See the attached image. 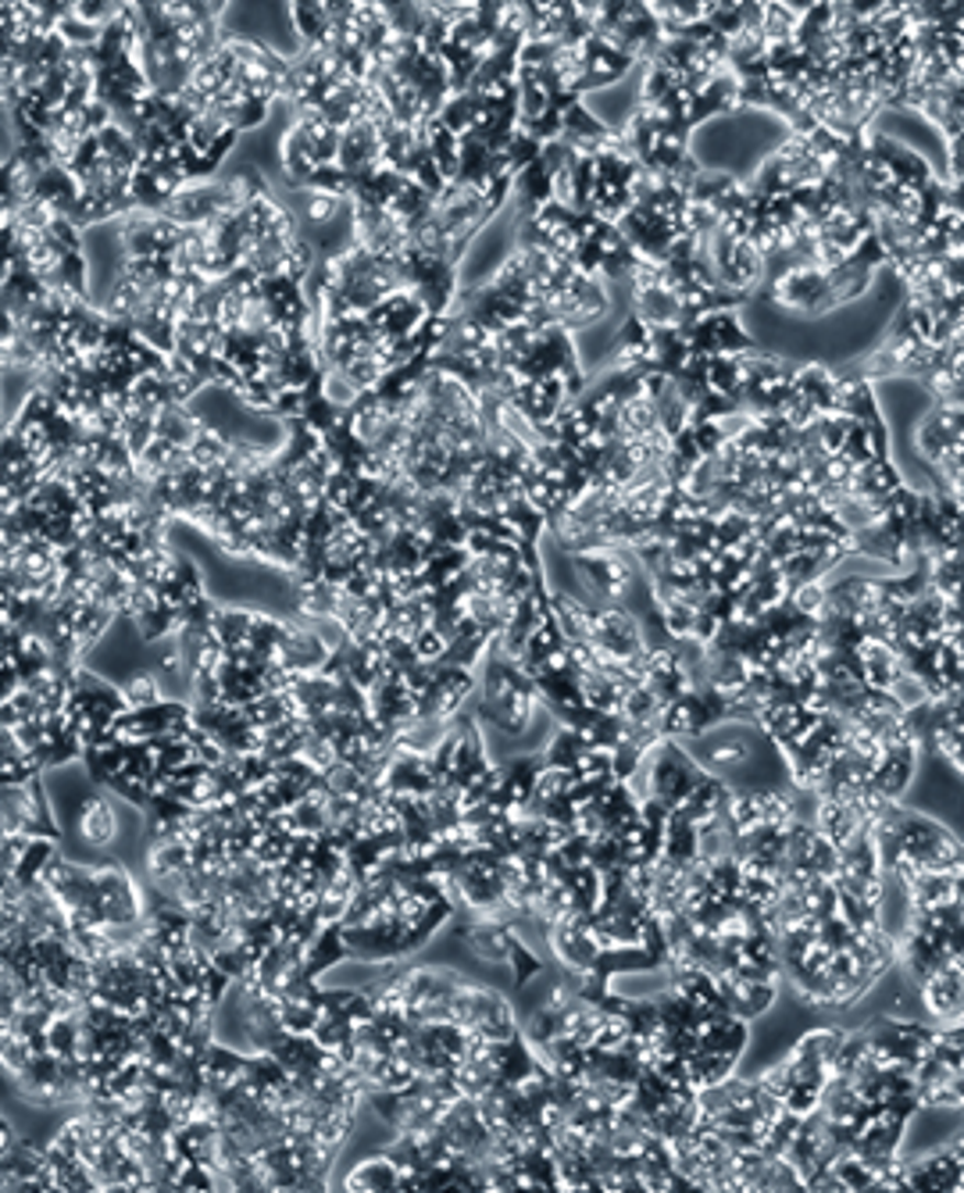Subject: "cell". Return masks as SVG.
I'll return each mask as SVG.
<instances>
[{"label":"cell","mask_w":964,"mask_h":1193,"mask_svg":"<svg viewBox=\"0 0 964 1193\" xmlns=\"http://www.w3.org/2000/svg\"><path fill=\"white\" fill-rule=\"evenodd\" d=\"M476 119H479V100L472 97V93H454L447 104H443L436 122H440L443 129H451L454 136L465 140V136L476 133Z\"/></svg>","instance_id":"15"},{"label":"cell","mask_w":964,"mask_h":1193,"mask_svg":"<svg viewBox=\"0 0 964 1193\" xmlns=\"http://www.w3.org/2000/svg\"><path fill=\"white\" fill-rule=\"evenodd\" d=\"M93 883H97L93 908L100 912L108 929L143 923V915H147V894L136 886V880L129 875V869L119 858L93 861Z\"/></svg>","instance_id":"4"},{"label":"cell","mask_w":964,"mask_h":1193,"mask_svg":"<svg viewBox=\"0 0 964 1193\" xmlns=\"http://www.w3.org/2000/svg\"><path fill=\"white\" fill-rule=\"evenodd\" d=\"M311 1037L319 1040L325 1051H340L343 1043L354 1040V1023L351 1015H322L319 1026L311 1029Z\"/></svg>","instance_id":"18"},{"label":"cell","mask_w":964,"mask_h":1193,"mask_svg":"<svg viewBox=\"0 0 964 1193\" xmlns=\"http://www.w3.org/2000/svg\"><path fill=\"white\" fill-rule=\"evenodd\" d=\"M47 236L62 251H82V225L71 219V214H57V219L51 222V229H47Z\"/></svg>","instance_id":"21"},{"label":"cell","mask_w":964,"mask_h":1193,"mask_svg":"<svg viewBox=\"0 0 964 1193\" xmlns=\"http://www.w3.org/2000/svg\"><path fill=\"white\" fill-rule=\"evenodd\" d=\"M543 958L536 954V951H532V947L522 940V937H518L514 940V947H511V958H508V972H511V983H514V990H525L532 980H540V975H543Z\"/></svg>","instance_id":"16"},{"label":"cell","mask_w":964,"mask_h":1193,"mask_svg":"<svg viewBox=\"0 0 964 1193\" xmlns=\"http://www.w3.org/2000/svg\"><path fill=\"white\" fill-rule=\"evenodd\" d=\"M447 647H451V640L433 626L422 629L419 637H414V651H419V658L425 661V665H440V661L447 658Z\"/></svg>","instance_id":"20"},{"label":"cell","mask_w":964,"mask_h":1193,"mask_svg":"<svg viewBox=\"0 0 964 1193\" xmlns=\"http://www.w3.org/2000/svg\"><path fill=\"white\" fill-rule=\"evenodd\" d=\"M236 986V980L229 972H222L219 965H208L204 972V986H200V994H204L208 1004H214V1008H222V1001L229 997V990Z\"/></svg>","instance_id":"22"},{"label":"cell","mask_w":964,"mask_h":1193,"mask_svg":"<svg viewBox=\"0 0 964 1193\" xmlns=\"http://www.w3.org/2000/svg\"><path fill=\"white\" fill-rule=\"evenodd\" d=\"M62 854V840L54 837H33V843H29V851L22 858L19 872H14V880H22L25 886H40V875L47 872L51 861Z\"/></svg>","instance_id":"14"},{"label":"cell","mask_w":964,"mask_h":1193,"mask_svg":"<svg viewBox=\"0 0 964 1193\" xmlns=\"http://www.w3.org/2000/svg\"><path fill=\"white\" fill-rule=\"evenodd\" d=\"M247 1058L240 1047H229L219 1037L211 1040V1047L204 1051V1069H208V1083H240L247 1075Z\"/></svg>","instance_id":"10"},{"label":"cell","mask_w":964,"mask_h":1193,"mask_svg":"<svg viewBox=\"0 0 964 1193\" xmlns=\"http://www.w3.org/2000/svg\"><path fill=\"white\" fill-rule=\"evenodd\" d=\"M351 958H354V951H351L347 929H343V923H329V926L319 929V937L308 943L304 972L311 975V980H322L329 969H336Z\"/></svg>","instance_id":"7"},{"label":"cell","mask_w":964,"mask_h":1193,"mask_svg":"<svg viewBox=\"0 0 964 1193\" xmlns=\"http://www.w3.org/2000/svg\"><path fill=\"white\" fill-rule=\"evenodd\" d=\"M100 789H108V794L122 797L125 804H133V808H140V811H147V808H151V797H154V794H151V783L140 780V775H129V772L111 775V780L100 786Z\"/></svg>","instance_id":"17"},{"label":"cell","mask_w":964,"mask_h":1193,"mask_svg":"<svg viewBox=\"0 0 964 1193\" xmlns=\"http://www.w3.org/2000/svg\"><path fill=\"white\" fill-rule=\"evenodd\" d=\"M918 743L964 780V694L926 697L911 708Z\"/></svg>","instance_id":"2"},{"label":"cell","mask_w":964,"mask_h":1193,"mask_svg":"<svg viewBox=\"0 0 964 1193\" xmlns=\"http://www.w3.org/2000/svg\"><path fill=\"white\" fill-rule=\"evenodd\" d=\"M343 1190H354V1193H394V1190H400V1169L379 1151V1155H372L368 1161H357V1166L347 1172V1180H343Z\"/></svg>","instance_id":"8"},{"label":"cell","mask_w":964,"mask_h":1193,"mask_svg":"<svg viewBox=\"0 0 964 1193\" xmlns=\"http://www.w3.org/2000/svg\"><path fill=\"white\" fill-rule=\"evenodd\" d=\"M119 829H122V818L108 794L93 789V794L79 797L76 837L82 840V847H90V851H108V847L119 840Z\"/></svg>","instance_id":"5"},{"label":"cell","mask_w":964,"mask_h":1193,"mask_svg":"<svg viewBox=\"0 0 964 1193\" xmlns=\"http://www.w3.org/2000/svg\"><path fill=\"white\" fill-rule=\"evenodd\" d=\"M293 818H297V829H300V832H314V837H319V832H325V829H333V826H329V811H325V800H322V797L297 800V804H293Z\"/></svg>","instance_id":"19"},{"label":"cell","mask_w":964,"mask_h":1193,"mask_svg":"<svg viewBox=\"0 0 964 1193\" xmlns=\"http://www.w3.org/2000/svg\"><path fill=\"white\" fill-rule=\"evenodd\" d=\"M886 883L904 897L897 965L918 986L964 961V840L904 800L875 808Z\"/></svg>","instance_id":"1"},{"label":"cell","mask_w":964,"mask_h":1193,"mask_svg":"<svg viewBox=\"0 0 964 1193\" xmlns=\"http://www.w3.org/2000/svg\"><path fill=\"white\" fill-rule=\"evenodd\" d=\"M883 1190H943V1193H961L964 1190V1133L951 1144H943L940 1151L918 1155V1158H900Z\"/></svg>","instance_id":"3"},{"label":"cell","mask_w":964,"mask_h":1193,"mask_svg":"<svg viewBox=\"0 0 964 1193\" xmlns=\"http://www.w3.org/2000/svg\"><path fill=\"white\" fill-rule=\"evenodd\" d=\"M425 147H429V157H433V165L440 168V176L454 183L457 172H462V136H454L451 129L433 122L425 129Z\"/></svg>","instance_id":"11"},{"label":"cell","mask_w":964,"mask_h":1193,"mask_svg":"<svg viewBox=\"0 0 964 1193\" xmlns=\"http://www.w3.org/2000/svg\"><path fill=\"white\" fill-rule=\"evenodd\" d=\"M229 451H233V437H225L222 429L208 426L204 433L193 440V448L186 451V454H190V462H193L200 472H211V468H219V465L229 462Z\"/></svg>","instance_id":"13"},{"label":"cell","mask_w":964,"mask_h":1193,"mask_svg":"<svg viewBox=\"0 0 964 1193\" xmlns=\"http://www.w3.org/2000/svg\"><path fill=\"white\" fill-rule=\"evenodd\" d=\"M19 1133H14V1126H11V1118H4V1123H0V1155H4V1151H14V1147H19Z\"/></svg>","instance_id":"23"},{"label":"cell","mask_w":964,"mask_h":1193,"mask_svg":"<svg viewBox=\"0 0 964 1193\" xmlns=\"http://www.w3.org/2000/svg\"><path fill=\"white\" fill-rule=\"evenodd\" d=\"M918 997H922L926 1015L937 1026L964 1023V961L937 972L926 986H918Z\"/></svg>","instance_id":"6"},{"label":"cell","mask_w":964,"mask_h":1193,"mask_svg":"<svg viewBox=\"0 0 964 1193\" xmlns=\"http://www.w3.org/2000/svg\"><path fill=\"white\" fill-rule=\"evenodd\" d=\"M211 422L204 419V415H197L193 405H168L157 411V437H165L168 443H176V448L190 451L193 440L204 433Z\"/></svg>","instance_id":"9"},{"label":"cell","mask_w":964,"mask_h":1193,"mask_svg":"<svg viewBox=\"0 0 964 1193\" xmlns=\"http://www.w3.org/2000/svg\"><path fill=\"white\" fill-rule=\"evenodd\" d=\"M122 694L129 700V708H154V704L168 700L165 697V680L157 675V669H133L125 675Z\"/></svg>","instance_id":"12"}]
</instances>
